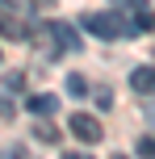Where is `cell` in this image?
Here are the masks:
<instances>
[{"instance_id":"8992f818","label":"cell","mask_w":155,"mask_h":159,"mask_svg":"<svg viewBox=\"0 0 155 159\" xmlns=\"http://www.w3.org/2000/svg\"><path fill=\"white\" fill-rule=\"evenodd\" d=\"M25 109L38 113V117H50V113L59 109V101H55V96H30V101H25Z\"/></svg>"},{"instance_id":"ba28073f","label":"cell","mask_w":155,"mask_h":159,"mask_svg":"<svg viewBox=\"0 0 155 159\" xmlns=\"http://www.w3.org/2000/svg\"><path fill=\"white\" fill-rule=\"evenodd\" d=\"M67 92H71V96H88V80H84L80 71H71V75H67Z\"/></svg>"},{"instance_id":"3957f363","label":"cell","mask_w":155,"mask_h":159,"mask_svg":"<svg viewBox=\"0 0 155 159\" xmlns=\"http://www.w3.org/2000/svg\"><path fill=\"white\" fill-rule=\"evenodd\" d=\"M130 88L139 96H155V67H134L130 71Z\"/></svg>"},{"instance_id":"6da1fadb","label":"cell","mask_w":155,"mask_h":159,"mask_svg":"<svg viewBox=\"0 0 155 159\" xmlns=\"http://www.w3.org/2000/svg\"><path fill=\"white\" fill-rule=\"evenodd\" d=\"M80 25H84V30H88V34H97V38H126V34H134V30H126V25H122V17H117V13H88V17H80Z\"/></svg>"},{"instance_id":"8fae6325","label":"cell","mask_w":155,"mask_h":159,"mask_svg":"<svg viewBox=\"0 0 155 159\" xmlns=\"http://www.w3.org/2000/svg\"><path fill=\"white\" fill-rule=\"evenodd\" d=\"M0 117H17V105L8 101V96H0Z\"/></svg>"},{"instance_id":"52a82bcc","label":"cell","mask_w":155,"mask_h":159,"mask_svg":"<svg viewBox=\"0 0 155 159\" xmlns=\"http://www.w3.org/2000/svg\"><path fill=\"white\" fill-rule=\"evenodd\" d=\"M34 138H38V143L59 147V126H50V121H34Z\"/></svg>"},{"instance_id":"4fadbf2b","label":"cell","mask_w":155,"mask_h":159,"mask_svg":"<svg viewBox=\"0 0 155 159\" xmlns=\"http://www.w3.org/2000/svg\"><path fill=\"white\" fill-rule=\"evenodd\" d=\"M59 0H34V8H55Z\"/></svg>"},{"instance_id":"30bf717a","label":"cell","mask_w":155,"mask_h":159,"mask_svg":"<svg viewBox=\"0 0 155 159\" xmlns=\"http://www.w3.org/2000/svg\"><path fill=\"white\" fill-rule=\"evenodd\" d=\"M134 30H143V34H147V30H155V17L147 13V8H139V21H134Z\"/></svg>"},{"instance_id":"7c38bea8","label":"cell","mask_w":155,"mask_h":159,"mask_svg":"<svg viewBox=\"0 0 155 159\" xmlns=\"http://www.w3.org/2000/svg\"><path fill=\"white\" fill-rule=\"evenodd\" d=\"M139 155H155V138H151V134L139 138Z\"/></svg>"},{"instance_id":"5b68a950","label":"cell","mask_w":155,"mask_h":159,"mask_svg":"<svg viewBox=\"0 0 155 159\" xmlns=\"http://www.w3.org/2000/svg\"><path fill=\"white\" fill-rule=\"evenodd\" d=\"M0 34H4V38H17V42H21L30 30H25V21H17L13 13H0Z\"/></svg>"},{"instance_id":"277c9868","label":"cell","mask_w":155,"mask_h":159,"mask_svg":"<svg viewBox=\"0 0 155 159\" xmlns=\"http://www.w3.org/2000/svg\"><path fill=\"white\" fill-rule=\"evenodd\" d=\"M50 34H55V42H59V46L67 50V55H75V50H80V34H75L71 25H63V21H55V25H50Z\"/></svg>"},{"instance_id":"9c48e42d","label":"cell","mask_w":155,"mask_h":159,"mask_svg":"<svg viewBox=\"0 0 155 159\" xmlns=\"http://www.w3.org/2000/svg\"><path fill=\"white\" fill-rule=\"evenodd\" d=\"M4 88H8V92H21V88H25V75L21 71H4Z\"/></svg>"},{"instance_id":"7a4b0ae2","label":"cell","mask_w":155,"mask_h":159,"mask_svg":"<svg viewBox=\"0 0 155 159\" xmlns=\"http://www.w3.org/2000/svg\"><path fill=\"white\" fill-rule=\"evenodd\" d=\"M71 134L80 138V143H101V138H105V130H101V121L97 117H88V113H71Z\"/></svg>"}]
</instances>
